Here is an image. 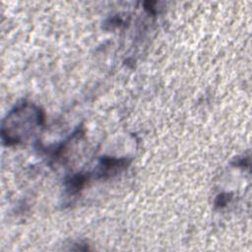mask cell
I'll list each match as a JSON object with an SVG mask.
<instances>
[{
  "label": "cell",
  "mask_w": 252,
  "mask_h": 252,
  "mask_svg": "<svg viewBox=\"0 0 252 252\" xmlns=\"http://www.w3.org/2000/svg\"><path fill=\"white\" fill-rule=\"evenodd\" d=\"M230 198H228V194H221L218 197L217 201H216V204L218 206H224L226 204L227 201H229Z\"/></svg>",
  "instance_id": "obj_2"
},
{
  "label": "cell",
  "mask_w": 252,
  "mask_h": 252,
  "mask_svg": "<svg viewBox=\"0 0 252 252\" xmlns=\"http://www.w3.org/2000/svg\"><path fill=\"white\" fill-rule=\"evenodd\" d=\"M43 115L33 104L17 105L7 115L2 125V138L8 145L19 144L42 124Z\"/></svg>",
  "instance_id": "obj_1"
}]
</instances>
